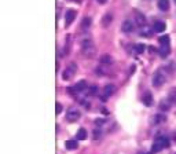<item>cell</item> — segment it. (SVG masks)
Masks as SVG:
<instances>
[{
    "mask_svg": "<svg viewBox=\"0 0 176 154\" xmlns=\"http://www.w3.org/2000/svg\"><path fill=\"white\" fill-rule=\"evenodd\" d=\"M166 81V73L164 69H158L153 76V85L154 87H161Z\"/></svg>",
    "mask_w": 176,
    "mask_h": 154,
    "instance_id": "1",
    "label": "cell"
},
{
    "mask_svg": "<svg viewBox=\"0 0 176 154\" xmlns=\"http://www.w3.org/2000/svg\"><path fill=\"white\" fill-rule=\"evenodd\" d=\"M83 52H84L87 57H94L95 47H94V44H92V41L89 40V38L83 40Z\"/></svg>",
    "mask_w": 176,
    "mask_h": 154,
    "instance_id": "2",
    "label": "cell"
},
{
    "mask_svg": "<svg viewBox=\"0 0 176 154\" xmlns=\"http://www.w3.org/2000/svg\"><path fill=\"white\" fill-rule=\"evenodd\" d=\"M76 70H77V65H76V63H70V65L65 69V72L62 73V79L68 81V80H70L76 75Z\"/></svg>",
    "mask_w": 176,
    "mask_h": 154,
    "instance_id": "3",
    "label": "cell"
},
{
    "mask_svg": "<svg viewBox=\"0 0 176 154\" xmlns=\"http://www.w3.org/2000/svg\"><path fill=\"white\" fill-rule=\"evenodd\" d=\"M80 118V111L77 110H69L68 114H66V120L70 121V123H74Z\"/></svg>",
    "mask_w": 176,
    "mask_h": 154,
    "instance_id": "4",
    "label": "cell"
},
{
    "mask_svg": "<svg viewBox=\"0 0 176 154\" xmlns=\"http://www.w3.org/2000/svg\"><path fill=\"white\" fill-rule=\"evenodd\" d=\"M154 142L158 143L160 146L162 147V149H166V147H169V139H168L166 136H164V135H160V136L157 138Z\"/></svg>",
    "mask_w": 176,
    "mask_h": 154,
    "instance_id": "5",
    "label": "cell"
},
{
    "mask_svg": "<svg viewBox=\"0 0 176 154\" xmlns=\"http://www.w3.org/2000/svg\"><path fill=\"white\" fill-rule=\"evenodd\" d=\"M74 18H76V11H74V10H68V11H66V15H65L66 25L72 24V22L74 21Z\"/></svg>",
    "mask_w": 176,
    "mask_h": 154,
    "instance_id": "6",
    "label": "cell"
},
{
    "mask_svg": "<svg viewBox=\"0 0 176 154\" xmlns=\"http://www.w3.org/2000/svg\"><path fill=\"white\" fill-rule=\"evenodd\" d=\"M165 29H166V25H165V22H162V21H157L154 24V26H153V30L157 32V33H162Z\"/></svg>",
    "mask_w": 176,
    "mask_h": 154,
    "instance_id": "7",
    "label": "cell"
},
{
    "mask_svg": "<svg viewBox=\"0 0 176 154\" xmlns=\"http://www.w3.org/2000/svg\"><path fill=\"white\" fill-rule=\"evenodd\" d=\"M143 103H145L146 106H151L153 105V95L151 92H145V95H143Z\"/></svg>",
    "mask_w": 176,
    "mask_h": 154,
    "instance_id": "8",
    "label": "cell"
},
{
    "mask_svg": "<svg viewBox=\"0 0 176 154\" xmlns=\"http://www.w3.org/2000/svg\"><path fill=\"white\" fill-rule=\"evenodd\" d=\"M133 30V24L131 21H124L123 24V32H125V33H131V32Z\"/></svg>",
    "mask_w": 176,
    "mask_h": 154,
    "instance_id": "9",
    "label": "cell"
},
{
    "mask_svg": "<svg viewBox=\"0 0 176 154\" xmlns=\"http://www.w3.org/2000/svg\"><path fill=\"white\" fill-rule=\"evenodd\" d=\"M103 91H105V98H106V96H110V95H113L114 92H116V87H114L113 84H107L103 88Z\"/></svg>",
    "mask_w": 176,
    "mask_h": 154,
    "instance_id": "10",
    "label": "cell"
},
{
    "mask_svg": "<svg viewBox=\"0 0 176 154\" xmlns=\"http://www.w3.org/2000/svg\"><path fill=\"white\" fill-rule=\"evenodd\" d=\"M135 21H136V25H139V26H146V18L143 17L142 14H139V12H136V17H135Z\"/></svg>",
    "mask_w": 176,
    "mask_h": 154,
    "instance_id": "11",
    "label": "cell"
},
{
    "mask_svg": "<svg viewBox=\"0 0 176 154\" xmlns=\"http://www.w3.org/2000/svg\"><path fill=\"white\" fill-rule=\"evenodd\" d=\"M85 88H87V81H85V80H81V81H79L77 84H76V87H74V89H76L77 92L85 91Z\"/></svg>",
    "mask_w": 176,
    "mask_h": 154,
    "instance_id": "12",
    "label": "cell"
},
{
    "mask_svg": "<svg viewBox=\"0 0 176 154\" xmlns=\"http://www.w3.org/2000/svg\"><path fill=\"white\" fill-rule=\"evenodd\" d=\"M158 8L161 11H168L169 10V0H158Z\"/></svg>",
    "mask_w": 176,
    "mask_h": 154,
    "instance_id": "13",
    "label": "cell"
},
{
    "mask_svg": "<svg viewBox=\"0 0 176 154\" xmlns=\"http://www.w3.org/2000/svg\"><path fill=\"white\" fill-rule=\"evenodd\" d=\"M165 120H166V117L162 113H160V114H157L154 118H153V121H154V124L156 125H160V124H162V123H165Z\"/></svg>",
    "mask_w": 176,
    "mask_h": 154,
    "instance_id": "14",
    "label": "cell"
},
{
    "mask_svg": "<svg viewBox=\"0 0 176 154\" xmlns=\"http://www.w3.org/2000/svg\"><path fill=\"white\" fill-rule=\"evenodd\" d=\"M171 109V101L169 99H166V101H162L161 103H160V110L161 111H166Z\"/></svg>",
    "mask_w": 176,
    "mask_h": 154,
    "instance_id": "15",
    "label": "cell"
},
{
    "mask_svg": "<svg viewBox=\"0 0 176 154\" xmlns=\"http://www.w3.org/2000/svg\"><path fill=\"white\" fill-rule=\"evenodd\" d=\"M158 52L161 57H166V55H169V52H171V48H169V46H161L158 50Z\"/></svg>",
    "mask_w": 176,
    "mask_h": 154,
    "instance_id": "16",
    "label": "cell"
},
{
    "mask_svg": "<svg viewBox=\"0 0 176 154\" xmlns=\"http://www.w3.org/2000/svg\"><path fill=\"white\" fill-rule=\"evenodd\" d=\"M65 146H66V149H68V150H76L79 144H77L76 140H68V142L65 143Z\"/></svg>",
    "mask_w": 176,
    "mask_h": 154,
    "instance_id": "17",
    "label": "cell"
},
{
    "mask_svg": "<svg viewBox=\"0 0 176 154\" xmlns=\"http://www.w3.org/2000/svg\"><path fill=\"white\" fill-rule=\"evenodd\" d=\"M76 136H77V139H79V140H84V139H87V131H85L84 128H80Z\"/></svg>",
    "mask_w": 176,
    "mask_h": 154,
    "instance_id": "18",
    "label": "cell"
},
{
    "mask_svg": "<svg viewBox=\"0 0 176 154\" xmlns=\"http://www.w3.org/2000/svg\"><path fill=\"white\" fill-rule=\"evenodd\" d=\"M113 21V17H111V14H106L103 17V25L105 26H109V24Z\"/></svg>",
    "mask_w": 176,
    "mask_h": 154,
    "instance_id": "19",
    "label": "cell"
},
{
    "mask_svg": "<svg viewBox=\"0 0 176 154\" xmlns=\"http://www.w3.org/2000/svg\"><path fill=\"white\" fill-rule=\"evenodd\" d=\"M160 44H161V46H169V36L160 37Z\"/></svg>",
    "mask_w": 176,
    "mask_h": 154,
    "instance_id": "20",
    "label": "cell"
},
{
    "mask_svg": "<svg viewBox=\"0 0 176 154\" xmlns=\"http://www.w3.org/2000/svg\"><path fill=\"white\" fill-rule=\"evenodd\" d=\"M101 63H106V65L111 63V57H110V55H103V57H101Z\"/></svg>",
    "mask_w": 176,
    "mask_h": 154,
    "instance_id": "21",
    "label": "cell"
},
{
    "mask_svg": "<svg viewBox=\"0 0 176 154\" xmlns=\"http://www.w3.org/2000/svg\"><path fill=\"white\" fill-rule=\"evenodd\" d=\"M140 34H142L143 37H150V36H151V30H150L149 28H146V26H145V29L142 30V33H140Z\"/></svg>",
    "mask_w": 176,
    "mask_h": 154,
    "instance_id": "22",
    "label": "cell"
},
{
    "mask_svg": "<svg viewBox=\"0 0 176 154\" xmlns=\"http://www.w3.org/2000/svg\"><path fill=\"white\" fill-rule=\"evenodd\" d=\"M145 50H146V47L143 46V44H136V46H135V51L138 54H142Z\"/></svg>",
    "mask_w": 176,
    "mask_h": 154,
    "instance_id": "23",
    "label": "cell"
},
{
    "mask_svg": "<svg viewBox=\"0 0 176 154\" xmlns=\"http://www.w3.org/2000/svg\"><path fill=\"white\" fill-rule=\"evenodd\" d=\"M91 26V18H84V21H83V29H87Z\"/></svg>",
    "mask_w": 176,
    "mask_h": 154,
    "instance_id": "24",
    "label": "cell"
},
{
    "mask_svg": "<svg viewBox=\"0 0 176 154\" xmlns=\"http://www.w3.org/2000/svg\"><path fill=\"white\" fill-rule=\"evenodd\" d=\"M153 153H158V152H161V150H162V147L161 146H160V144L158 143H157V142H154V144H153Z\"/></svg>",
    "mask_w": 176,
    "mask_h": 154,
    "instance_id": "25",
    "label": "cell"
},
{
    "mask_svg": "<svg viewBox=\"0 0 176 154\" xmlns=\"http://www.w3.org/2000/svg\"><path fill=\"white\" fill-rule=\"evenodd\" d=\"M97 91H98V87L97 85H91V87H89L88 94L89 95H97Z\"/></svg>",
    "mask_w": 176,
    "mask_h": 154,
    "instance_id": "26",
    "label": "cell"
},
{
    "mask_svg": "<svg viewBox=\"0 0 176 154\" xmlns=\"http://www.w3.org/2000/svg\"><path fill=\"white\" fill-rule=\"evenodd\" d=\"M176 99V89H171V95H169V101H175Z\"/></svg>",
    "mask_w": 176,
    "mask_h": 154,
    "instance_id": "27",
    "label": "cell"
},
{
    "mask_svg": "<svg viewBox=\"0 0 176 154\" xmlns=\"http://www.w3.org/2000/svg\"><path fill=\"white\" fill-rule=\"evenodd\" d=\"M55 110H56V114H59L61 111H62V105H61V103H56V106H55Z\"/></svg>",
    "mask_w": 176,
    "mask_h": 154,
    "instance_id": "28",
    "label": "cell"
},
{
    "mask_svg": "<svg viewBox=\"0 0 176 154\" xmlns=\"http://www.w3.org/2000/svg\"><path fill=\"white\" fill-rule=\"evenodd\" d=\"M101 135H102L101 131H98V129L94 131V138H95V139H99V138H101Z\"/></svg>",
    "mask_w": 176,
    "mask_h": 154,
    "instance_id": "29",
    "label": "cell"
},
{
    "mask_svg": "<svg viewBox=\"0 0 176 154\" xmlns=\"http://www.w3.org/2000/svg\"><path fill=\"white\" fill-rule=\"evenodd\" d=\"M103 124V120H97V125H102Z\"/></svg>",
    "mask_w": 176,
    "mask_h": 154,
    "instance_id": "30",
    "label": "cell"
},
{
    "mask_svg": "<svg viewBox=\"0 0 176 154\" xmlns=\"http://www.w3.org/2000/svg\"><path fill=\"white\" fill-rule=\"evenodd\" d=\"M106 2H107V0H98V3H101V4H105Z\"/></svg>",
    "mask_w": 176,
    "mask_h": 154,
    "instance_id": "31",
    "label": "cell"
},
{
    "mask_svg": "<svg viewBox=\"0 0 176 154\" xmlns=\"http://www.w3.org/2000/svg\"><path fill=\"white\" fill-rule=\"evenodd\" d=\"M73 2H76V3H80V2H81V0H73Z\"/></svg>",
    "mask_w": 176,
    "mask_h": 154,
    "instance_id": "32",
    "label": "cell"
},
{
    "mask_svg": "<svg viewBox=\"0 0 176 154\" xmlns=\"http://www.w3.org/2000/svg\"><path fill=\"white\" fill-rule=\"evenodd\" d=\"M140 154H149V153H140Z\"/></svg>",
    "mask_w": 176,
    "mask_h": 154,
    "instance_id": "33",
    "label": "cell"
},
{
    "mask_svg": "<svg viewBox=\"0 0 176 154\" xmlns=\"http://www.w3.org/2000/svg\"><path fill=\"white\" fill-rule=\"evenodd\" d=\"M175 2H176V0H175Z\"/></svg>",
    "mask_w": 176,
    "mask_h": 154,
    "instance_id": "34",
    "label": "cell"
}]
</instances>
